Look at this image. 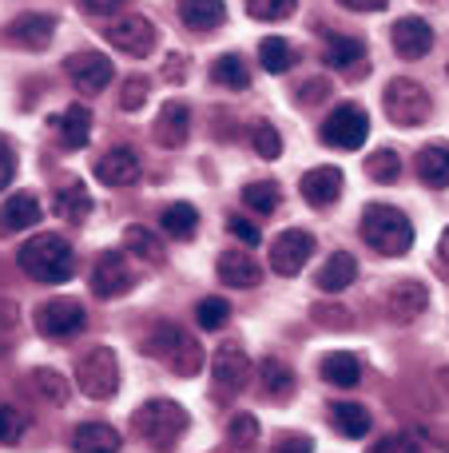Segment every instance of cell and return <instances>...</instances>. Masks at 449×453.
I'll use <instances>...</instances> for the list:
<instances>
[{
	"label": "cell",
	"mask_w": 449,
	"mask_h": 453,
	"mask_svg": "<svg viewBox=\"0 0 449 453\" xmlns=\"http://www.w3.org/2000/svg\"><path fill=\"white\" fill-rule=\"evenodd\" d=\"M227 226H231V234H235L239 242H247V247H259L263 231H259V226H255L251 219H247V215H231Z\"/></svg>",
	"instance_id": "45"
},
{
	"label": "cell",
	"mask_w": 449,
	"mask_h": 453,
	"mask_svg": "<svg viewBox=\"0 0 449 453\" xmlns=\"http://www.w3.org/2000/svg\"><path fill=\"white\" fill-rule=\"evenodd\" d=\"M16 180V151L8 148V140H0V191Z\"/></svg>",
	"instance_id": "49"
},
{
	"label": "cell",
	"mask_w": 449,
	"mask_h": 453,
	"mask_svg": "<svg viewBox=\"0 0 449 453\" xmlns=\"http://www.w3.org/2000/svg\"><path fill=\"white\" fill-rule=\"evenodd\" d=\"M323 378L331 386H358V378H362V362H358L350 350H334V354L323 358Z\"/></svg>",
	"instance_id": "33"
},
{
	"label": "cell",
	"mask_w": 449,
	"mask_h": 453,
	"mask_svg": "<svg viewBox=\"0 0 449 453\" xmlns=\"http://www.w3.org/2000/svg\"><path fill=\"white\" fill-rule=\"evenodd\" d=\"M299 191H302V199H307L310 207L339 203V196H342V172H339V167H331V164L310 167V172L299 180Z\"/></svg>",
	"instance_id": "18"
},
{
	"label": "cell",
	"mask_w": 449,
	"mask_h": 453,
	"mask_svg": "<svg viewBox=\"0 0 449 453\" xmlns=\"http://www.w3.org/2000/svg\"><path fill=\"white\" fill-rule=\"evenodd\" d=\"M127 0H80V8H84L88 16H111V12H119Z\"/></svg>",
	"instance_id": "50"
},
{
	"label": "cell",
	"mask_w": 449,
	"mask_h": 453,
	"mask_svg": "<svg viewBox=\"0 0 449 453\" xmlns=\"http://www.w3.org/2000/svg\"><path fill=\"white\" fill-rule=\"evenodd\" d=\"M179 20L195 32H211L227 20V4L223 0H179Z\"/></svg>",
	"instance_id": "26"
},
{
	"label": "cell",
	"mask_w": 449,
	"mask_h": 453,
	"mask_svg": "<svg viewBox=\"0 0 449 453\" xmlns=\"http://www.w3.org/2000/svg\"><path fill=\"white\" fill-rule=\"evenodd\" d=\"M251 354L243 350V342H223L211 358V374H215V394L219 398H239L251 382Z\"/></svg>",
	"instance_id": "7"
},
{
	"label": "cell",
	"mask_w": 449,
	"mask_h": 453,
	"mask_svg": "<svg viewBox=\"0 0 449 453\" xmlns=\"http://www.w3.org/2000/svg\"><path fill=\"white\" fill-rule=\"evenodd\" d=\"M430 306V290L426 282H414V279H402L386 290V314L394 322H414L422 311Z\"/></svg>",
	"instance_id": "17"
},
{
	"label": "cell",
	"mask_w": 449,
	"mask_h": 453,
	"mask_svg": "<svg viewBox=\"0 0 449 453\" xmlns=\"http://www.w3.org/2000/svg\"><path fill=\"white\" fill-rule=\"evenodd\" d=\"M84 322H88L84 303H80V298H68V295L48 298V303L36 311V330L44 338H72L84 330Z\"/></svg>",
	"instance_id": "10"
},
{
	"label": "cell",
	"mask_w": 449,
	"mask_h": 453,
	"mask_svg": "<svg viewBox=\"0 0 449 453\" xmlns=\"http://www.w3.org/2000/svg\"><path fill=\"white\" fill-rule=\"evenodd\" d=\"M143 354L156 362H164L171 374L179 378H195L203 370V350L187 330L171 326V322H156V326L143 334Z\"/></svg>",
	"instance_id": "2"
},
{
	"label": "cell",
	"mask_w": 449,
	"mask_h": 453,
	"mask_svg": "<svg viewBox=\"0 0 449 453\" xmlns=\"http://www.w3.org/2000/svg\"><path fill=\"white\" fill-rule=\"evenodd\" d=\"M92 295L95 298H103V303H111V298H119V295H127V290L140 282V274L127 266V258L119 255V250H100L95 255V263H92Z\"/></svg>",
	"instance_id": "9"
},
{
	"label": "cell",
	"mask_w": 449,
	"mask_h": 453,
	"mask_svg": "<svg viewBox=\"0 0 449 453\" xmlns=\"http://www.w3.org/2000/svg\"><path fill=\"white\" fill-rule=\"evenodd\" d=\"M124 247H127V255L143 258V263H164V258H167L159 234L151 231V226H140V223H132L124 231Z\"/></svg>",
	"instance_id": "31"
},
{
	"label": "cell",
	"mask_w": 449,
	"mask_h": 453,
	"mask_svg": "<svg viewBox=\"0 0 449 453\" xmlns=\"http://www.w3.org/2000/svg\"><path fill=\"white\" fill-rule=\"evenodd\" d=\"M132 426H135V434H140L148 446L171 449L175 441L187 434L191 418H187V410H183L179 402H171V398H151V402H143V406L132 414Z\"/></svg>",
	"instance_id": "4"
},
{
	"label": "cell",
	"mask_w": 449,
	"mask_h": 453,
	"mask_svg": "<svg viewBox=\"0 0 449 453\" xmlns=\"http://www.w3.org/2000/svg\"><path fill=\"white\" fill-rule=\"evenodd\" d=\"M40 215H44L40 199L32 196V191H20V196L4 199V207H0V226H4V231H28V226L40 223Z\"/></svg>",
	"instance_id": "22"
},
{
	"label": "cell",
	"mask_w": 449,
	"mask_h": 453,
	"mask_svg": "<svg viewBox=\"0 0 449 453\" xmlns=\"http://www.w3.org/2000/svg\"><path fill=\"white\" fill-rule=\"evenodd\" d=\"M24 430H28V418H24L16 406H0V441H4V446H16V441L24 438Z\"/></svg>",
	"instance_id": "43"
},
{
	"label": "cell",
	"mask_w": 449,
	"mask_h": 453,
	"mask_svg": "<svg viewBox=\"0 0 449 453\" xmlns=\"http://www.w3.org/2000/svg\"><path fill=\"white\" fill-rule=\"evenodd\" d=\"M278 183L275 180H255L243 188V203L251 207L255 215H275L278 211Z\"/></svg>",
	"instance_id": "34"
},
{
	"label": "cell",
	"mask_w": 449,
	"mask_h": 453,
	"mask_svg": "<svg viewBox=\"0 0 449 453\" xmlns=\"http://www.w3.org/2000/svg\"><path fill=\"white\" fill-rule=\"evenodd\" d=\"M16 326H20V311L8 298H0V342H8L16 334Z\"/></svg>",
	"instance_id": "47"
},
{
	"label": "cell",
	"mask_w": 449,
	"mask_h": 453,
	"mask_svg": "<svg viewBox=\"0 0 449 453\" xmlns=\"http://www.w3.org/2000/svg\"><path fill=\"white\" fill-rule=\"evenodd\" d=\"M32 382H36V390L44 394L52 406H64V402H68V382H64V374H56V370H36Z\"/></svg>",
	"instance_id": "42"
},
{
	"label": "cell",
	"mask_w": 449,
	"mask_h": 453,
	"mask_svg": "<svg viewBox=\"0 0 449 453\" xmlns=\"http://www.w3.org/2000/svg\"><path fill=\"white\" fill-rule=\"evenodd\" d=\"M342 4L354 12H378V8H386V0H342Z\"/></svg>",
	"instance_id": "52"
},
{
	"label": "cell",
	"mask_w": 449,
	"mask_h": 453,
	"mask_svg": "<svg viewBox=\"0 0 449 453\" xmlns=\"http://www.w3.org/2000/svg\"><path fill=\"white\" fill-rule=\"evenodd\" d=\"M64 72H68V80L84 96H100L103 88L111 84V76H116V68H111V60L103 52H76V56H68V60H64Z\"/></svg>",
	"instance_id": "12"
},
{
	"label": "cell",
	"mask_w": 449,
	"mask_h": 453,
	"mask_svg": "<svg viewBox=\"0 0 449 453\" xmlns=\"http://www.w3.org/2000/svg\"><path fill=\"white\" fill-rule=\"evenodd\" d=\"M366 60V44L358 36H342V32H331L326 36V64L331 68H354V64Z\"/></svg>",
	"instance_id": "30"
},
{
	"label": "cell",
	"mask_w": 449,
	"mask_h": 453,
	"mask_svg": "<svg viewBox=\"0 0 449 453\" xmlns=\"http://www.w3.org/2000/svg\"><path fill=\"white\" fill-rule=\"evenodd\" d=\"M414 172H418V180L426 183V188H434V191L449 188V148H442V143L422 148L418 156H414Z\"/></svg>",
	"instance_id": "23"
},
{
	"label": "cell",
	"mask_w": 449,
	"mask_h": 453,
	"mask_svg": "<svg viewBox=\"0 0 449 453\" xmlns=\"http://www.w3.org/2000/svg\"><path fill=\"white\" fill-rule=\"evenodd\" d=\"M52 127H56V135H60L64 151H80L92 140V111H88L84 104H72V108H64V116L52 119Z\"/></svg>",
	"instance_id": "21"
},
{
	"label": "cell",
	"mask_w": 449,
	"mask_h": 453,
	"mask_svg": "<svg viewBox=\"0 0 449 453\" xmlns=\"http://www.w3.org/2000/svg\"><path fill=\"white\" fill-rule=\"evenodd\" d=\"M88 211H92V196H88V188L80 180H68L56 191V215L64 223H84Z\"/></svg>",
	"instance_id": "28"
},
{
	"label": "cell",
	"mask_w": 449,
	"mask_h": 453,
	"mask_svg": "<svg viewBox=\"0 0 449 453\" xmlns=\"http://www.w3.org/2000/svg\"><path fill=\"white\" fill-rule=\"evenodd\" d=\"M438 250H442V258L449 263V226H445V234H442V239H438Z\"/></svg>",
	"instance_id": "53"
},
{
	"label": "cell",
	"mask_w": 449,
	"mask_h": 453,
	"mask_svg": "<svg viewBox=\"0 0 449 453\" xmlns=\"http://www.w3.org/2000/svg\"><path fill=\"white\" fill-rule=\"evenodd\" d=\"M151 135H156L159 148L179 151L183 143H187V135H191V108L183 100H167L164 108H159L156 124H151Z\"/></svg>",
	"instance_id": "15"
},
{
	"label": "cell",
	"mask_w": 449,
	"mask_h": 453,
	"mask_svg": "<svg viewBox=\"0 0 449 453\" xmlns=\"http://www.w3.org/2000/svg\"><path fill=\"white\" fill-rule=\"evenodd\" d=\"M227 438H231V446L235 449H255V441H259V422H255V414H235L231 418Z\"/></svg>",
	"instance_id": "41"
},
{
	"label": "cell",
	"mask_w": 449,
	"mask_h": 453,
	"mask_svg": "<svg viewBox=\"0 0 449 453\" xmlns=\"http://www.w3.org/2000/svg\"><path fill=\"white\" fill-rule=\"evenodd\" d=\"M370 135V116L358 104H342L323 119V143L339 151H358Z\"/></svg>",
	"instance_id": "8"
},
{
	"label": "cell",
	"mask_w": 449,
	"mask_h": 453,
	"mask_svg": "<svg viewBox=\"0 0 449 453\" xmlns=\"http://www.w3.org/2000/svg\"><path fill=\"white\" fill-rule=\"evenodd\" d=\"M227 319H231V303H227V298H203V303L195 306V322L203 330H219Z\"/></svg>",
	"instance_id": "40"
},
{
	"label": "cell",
	"mask_w": 449,
	"mask_h": 453,
	"mask_svg": "<svg viewBox=\"0 0 449 453\" xmlns=\"http://www.w3.org/2000/svg\"><path fill=\"white\" fill-rule=\"evenodd\" d=\"M366 175H370L374 183H398L402 180V159H398V151H390V148L374 151V156L366 159Z\"/></svg>",
	"instance_id": "37"
},
{
	"label": "cell",
	"mask_w": 449,
	"mask_h": 453,
	"mask_svg": "<svg viewBox=\"0 0 449 453\" xmlns=\"http://www.w3.org/2000/svg\"><path fill=\"white\" fill-rule=\"evenodd\" d=\"M259 382H263V394L270 402H286L294 394V370L278 358H263L259 362Z\"/></svg>",
	"instance_id": "27"
},
{
	"label": "cell",
	"mask_w": 449,
	"mask_h": 453,
	"mask_svg": "<svg viewBox=\"0 0 449 453\" xmlns=\"http://www.w3.org/2000/svg\"><path fill=\"white\" fill-rule=\"evenodd\" d=\"M211 80L223 88H235V92H243L247 84H251V72H247L243 56H219L211 68Z\"/></svg>",
	"instance_id": "36"
},
{
	"label": "cell",
	"mask_w": 449,
	"mask_h": 453,
	"mask_svg": "<svg viewBox=\"0 0 449 453\" xmlns=\"http://www.w3.org/2000/svg\"><path fill=\"white\" fill-rule=\"evenodd\" d=\"M52 36H56V20L44 12H24L8 24V40H12L16 48H36L40 52V48L52 44Z\"/></svg>",
	"instance_id": "20"
},
{
	"label": "cell",
	"mask_w": 449,
	"mask_h": 453,
	"mask_svg": "<svg viewBox=\"0 0 449 453\" xmlns=\"http://www.w3.org/2000/svg\"><path fill=\"white\" fill-rule=\"evenodd\" d=\"M159 226H164V234L187 242V239H195V231H199V211L191 203H171L159 215Z\"/></svg>",
	"instance_id": "32"
},
{
	"label": "cell",
	"mask_w": 449,
	"mask_h": 453,
	"mask_svg": "<svg viewBox=\"0 0 449 453\" xmlns=\"http://www.w3.org/2000/svg\"><path fill=\"white\" fill-rule=\"evenodd\" d=\"M270 453H315V446H310L307 434H283Z\"/></svg>",
	"instance_id": "48"
},
{
	"label": "cell",
	"mask_w": 449,
	"mask_h": 453,
	"mask_svg": "<svg viewBox=\"0 0 449 453\" xmlns=\"http://www.w3.org/2000/svg\"><path fill=\"white\" fill-rule=\"evenodd\" d=\"M386 116L394 119L398 127H418L430 119V111H434V100H430V92L418 84V80L410 76H398L386 84Z\"/></svg>",
	"instance_id": "6"
},
{
	"label": "cell",
	"mask_w": 449,
	"mask_h": 453,
	"mask_svg": "<svg viewBox=\"0 0 449 453\" xmlns=\"http://www.w3.org/2000/svg\"><path fill=\"white\" fill-rule=\"evenodd\" d=\"M310 255H315V234L291 226V231H283L270 242V271L283 274V279H294V274L307 266Z\"/></svg>",
	"instance_id": "11"
},
{
	"label": "cell",
	"mask_w": 449,
	"mask_h": 453,
	"mask_svg": "<svg viewBox=\"0 0 449 453\" xmlns=\"http://www.w3.org/2000/svg\"><path fill=\"white\" fill-rule=\"evenodd\" d=\"M140 175H143V164L132 148H111L95 159V180L103 188H132V183H140Z\"/></svg>",
	"instance_id": "14"
},
{
	"label": "cell",
	"mask_w": 449,
	"mask_h": 453,
	"mask_svg": "<svg viewBox=\"0 0 449 453\" xmlns=\"http://www.w3.org/2000/svg\"><path fill=\"white\" fill-rule=\"evenodd\" d=\"M20 271L28 279L44 282V287H60L76 274V255H72V242L60 234H32L20 247Z\"/></svg>",
	"instance_id": "1"
},
{
	"label": "cell",
	"mask_w": 449,
	"mask_h": 453,
	"mask_svg": "<svg viewBox=\"0 0 449 453\" xmlns=\"http://www.w3.org/2000/svg\"><path fill=\"white\" fill-rule=\"evenodd\" d=\"M148 92H151L148 80L132 76L124 88H119V108H124V111H140V108H143V100H148Z\"/></svg>",
	"instance_id": "44"
},
{
	"label": "cell",
	"mask_w": 449,
	"mask_h": 453,
	"mask_svg": "<svg viewBox=\"0 0 449 453\" xmlns=\"http://www.w3.org/2000/svg\"><path fill=\"white\" fill-rule=\"evenodd\" d=\"M354 279H358L354 255H346V250H334V255L323 263V271H318V290H346Z\"/></svg>",
	"instance_id": "29"
},
{
	"label": "cell",
	"mask_w": 449,
	"mask_h": 453,
	"mask_svg": "<svg viewBox=\"0 0 449 453\" xmlns=\"http://www.w3.org/2000/svg\"><path fill=\"white\" fill-rule=\"evenodd\" d=\"M215 274L223 279V287L247 290V287H259L263 266H259V258L247 255V250H223L219 263H215Z\"/></svg>",
	"instance_id": "19"
},
{
	"label": "cell",
	"mask_w": 449,
	"mask_h": 453,
	"mask_svg": "<svg viewBox=\"0 0 449 453\" xmlns=\"http://www.w3.org/2000/svg\"><path fill=\"white\" fill-rule=\"evenodd\" d=\"M72 446L80 453H119L124 449V438H119L108 422H84L72 434Z\"/></svg>",
	"instance_id": "24"
},
{
	"label": "cell",
	"mask_w": 449,
	"mask_h": 453,
	"mask_svg": "<svg viewBox=\"0 0 449 453\" xmlns=\"http://www.w3.org/2000/svg\"><path fill=\"white\" fill-rule=\"evenodd\" d=\"M76 386L84 390V398L108 402L119 390V358L111 346H92L88 354H80L76 362Z\"/></svg>",
	"instance_id": "5"
},
{
	"label": "cell",
	"mask_w": 449,
	"mask_h": 453,
	"mask_svg": "<svg viewBox=\"0 0 449 453\" xmlns=\"http://www.w3.org/2000/svg\"><path fill=\"white\" fill-rule=\"evenodd\" d=\"M331 426L342 434V438H366L370 434V426H374V418H370V410L366 406H358V402H331Z\"/></svg>",
	"instance_id": "25"
},
{
	"label": "cell",
	"mask_w": 449,
	"mask_h": 453,
	"mask_svg": "<svg viewBox=\"0 0 449 453\" xmlns=\"http://www.w3.org/2000/svg\"><path fill=\"white\" fill-rule=\"evenodd\" d=\"M302 104H315L318 96H331V84H326V80H310V84H302Z\"/></svg>",
	"instance_id": "51"
},
{
	"label": "cell",
	"mask_w": 449,
	"mask_h": 453,
	"mask_svg": "<svg viewBox=\"0 0 449 453\" xmlns=\"http://www.w3.org/2000/svg\"><path fill=\"white\" fill-rule=\"evenodd\" d=\"M259 64L270 72V76H283V72L294 64V48L286 44L283 36H267L259 44Z\"/></svg>",
	"instance_id": "35"
},
{
	"label": "cell",
	"mask_w": 449,
	"mask_h": 453,
	"mask_svg": "<svg viewBox=\"0 0 449 453\" xmlns=\"http://www.w3.org/2000/svg\"><path fill=\"white\" fill-rule=\"evenodd\" d=\"M370 453H418V441H414L410 434H390V438H382Z\"/></svg>",
	"instance_id": "46"
},
{
	"label": "cell",
	"mask_w": 449,
	"mask_h": 453,
	"mask_svg": "<svg viewBox=\"0 0 449 453\" xmlns=\"http://www.w3.org/2000/svg\"><path fill=\"white\" fill-rule=\"evenodd\" d=\"M299 0H247V12L251 20H263V24H275V20H286L294 12Z\"/></svg>",
	"instance_id": "38"
},
{
	"label": "cell",
	"mask_w": 449,
	"mask_h": 453,
	"mask_svg": "<svg viewBox=\"0 0 449 453\" xmlns=\"http://www.w3.org/2000/svg\"><path fill=\"white\" fill-rule=\"evenodd\" d=\"M156 24L148 20V16H135V12H127L124 20H116L108 28V40H111V48H119V52H127V56H135V60H143V56H151L156 52Z\"/></svg>",
	"instance_id": "13"
},
{
	"label": "cell",
	"mask_w": 449,
	"mask_h": 453,
	"mask_svg": "<svg viewBox=\"0 0 449 453\" xmlns=\"http://www.w3.org/2000/svg\"><path fill=\"white\" fill-rule=\"evenodd\" d=\"M251 143H255V151H259L263 159H278V156H283V135H278L275 124H267V119H259V124L251 127Z\"/></svg>",
	"instance_id": "39"
},
{
	"label": "cell",
	"mask_w": 449,
	"mask_h": 453,
	"mask_svg": "<svg viewBox=\"0 0 449 453\" xmlns=\"http://www.w3.org/2000/svg\"><path fill=\"white\" fill-rule=\"evenodd\" d=\"M358 231H362L366 247H374L378 255H406V250L414 247L410 215L398 211V207H390V203H370L366 207Z\"/></svg>",
	"instance_id": "3"
},
{
	"label": "cell",
	"mask_w": 449,
	"mask_h": 453,
	"mask_svg": "<svg viewBox=\"0 0 449 453\" xmlns=\"http://www.w3.org/2000/svg\"><path fill=\"white\" fill-rule=\"evenodd\" d=\"M390 40H394V52L402 60H422V56L434 48V28L422 16H402V20L390 28Z\"/></svg>",
	"instance_id": "16"
}]
</instances>
